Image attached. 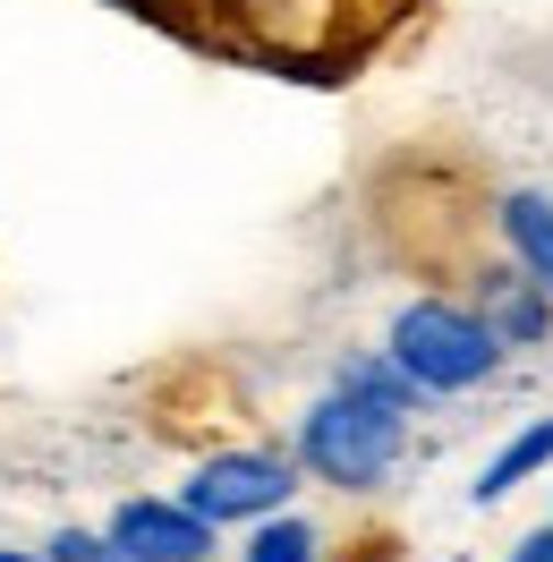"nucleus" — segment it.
<instances>
[{"label": "nucleus", "instance_id": "1", "mask_svg": "<svg viewBox=\"0 0 553 562\" xmlns=\"http://www.w3.org/2000/svg\"><path fill=\"white\" fill-rule=\"evenodd\" d=\"M383 350L417 392H477L503 367V333L460 299H409L383 333Z\"/></svg>", "mask_w": 553, "mask_h": 562}, {"label": "nucleus", "instance_id": "2", "mask_svg": "<svg viewBox=\"0 0 553 562\" xmlns=\"http://www.w3.org/2000/svg\"><path fill=\"white\" fill-rule=\"evenodd\" d=\"M400 452H409V418L366 409L349 392H324L307 418H298V469L324 477V486H341V494H375L400 469Z\"/></svg>", "mask_w": 553, "mask_h": 562}, {"label": "nucleus", "instance_id": "3", "mask_svg": "<svg viewBox=\"0 0 553 562\" xmlns=\"http://www.w3.org/2000/svg\"><path fill=\"white\" fill-rule=\"evenodd\" d=\"M290 494H298V460L290 452H213L188 469L179 503L213 528H256L273 512H290Z\"/></svg>", "mask_w": 553, "mask_h": 562}, {"label": "nucleus", "instance_id": "4", "mask_svg": "<svg viewBox=\"0 0 553 562\" xmlns=\"http://www.w3.org/2000/svg\"><path fill=\"white\" fill-rule=\"evenodd\" d=\"M103 537L128 562H213V554H222V528L196 520L179 494H128V503L111 512Z\"/></svg>", "mask_w": 553, "mask_h": 562}, {"label": "nucleus", "instance_id": "5", "mask_svg": "<svg viewBox=\"0 0 553 562\" xmlns=\"http://www.w3.org/2000/svg\"><path fill=\"white\" fill-rule=\"evenodd\" d=\"M477 316L503 333V350H537L553 333V290H537V281L519 273H485V290H477Z\"/></svg>", "mask_w": 553, "mask_h": 562}, {"label": "nucleus", "instance_id": "6", "mask_svg": "<svg viewBox=\"0 0 553 562\" xmlns=\"http://www.w3.org/2000/svg\"><path fill=\"white\" fill-rule=\"evenodd\" d=\"M494 222H503L511 265L537 281V290H553V196H545V188H511V196L494 205Z\"/></svg>", "mask_w": 553, "mask_h": 562}, {"label": "nucleus", "instance_id": "7", "mask_svg": "<svg viewBox=\"0 0 553 562\" xmlns=\"http://www.w3.org/2000/svg\"><path fill=\"white\" fill-rule=\"evenodd\" d=\"M332 392H349V401H366V409H392V418H417V401L426 392L392 367V350H358L341 358V375H332Z\"/></svg>", "mask_w": 553, "mask_h": 562}, {"label": "nucleus", "instance_id": "8", "mask_svg": "<svg viewBox=\"0 0 553 562\" xmlns=\"http://www.w3.org/2000/svg\"><path fill=\"white\" fill-rule=\"evenodd\" d=\"M537 469H553V418L519 426L511 443H503V452L477 469V486H469V494H477V503H503V494H519L528 477H537Z\"/></svg>", "mask_w": 553, "mask_h": 562}, {"label": "nucleus", "instance_id": "9", "mask_svg": "<svg viewBox=\"0 0 553 562\" xmlns=\"http://www.w3.org/2000/svg\"><path fill=\"white\" fill-rule=\"evenodd\" d=\"M315 554H324L315 520H298V512H273V520L247 528V554H239V562H315Z\"/></svg>", "mask_w": 553, "mask_h": 562}, {"label": "nucleus", "instance_id": "10", "mask_svg": "<svg viewBox=\"0 0 553 562\" xmlns=\"http://www.w3.org/2000/svg\"><path fill=\"white\" fill-rule=\"evenodd\" d=\"M43 554H52V562H128V554H120V546L103 537V528H60Z\"/></svg>", "mask_w": 553, "mask_h": 562}, {"label": "nucleus", "instance_id": "11", "mask_svg": "<svg viewBox=\"0 0 553 562\" xmlns=\"http://www.w3.org/2000/svg\"><path fill=\"white\" fill-rule=\"evenodd\" d=\"M511 562H553V520H545V528H528V537L511 546Z\"/></svg>", "mask_w": 553, "mask_h": 562}, {"label": "nucleus", "instance_id": "12", "mask_svg": "<svg viewBox=\"0 0 553 562\" xmlns=\"http://www.w3.org/2000/svg\"><path fill=\"white\" fill-rule=\"evenodd\" d=\"M0 562H52V554H9V546H0Z\"/></svg>", "mask_w": 553, "mask_h": 562}]
</instances>
